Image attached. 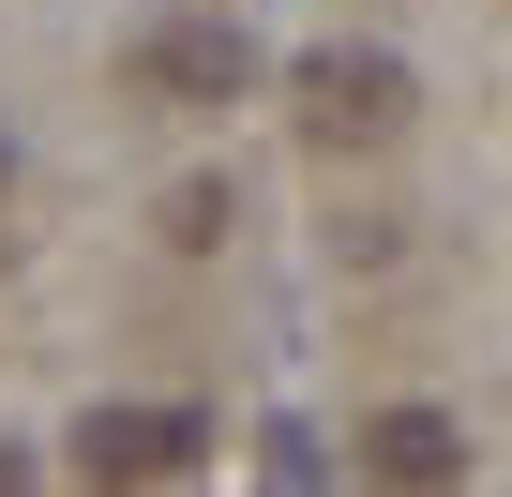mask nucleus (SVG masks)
<instances>
[{"label": "nucleus", "instance_id": "39448f33", "mask_svg": "<svg viewBox=\"0 0 512 497\" xmlns=\"http://www.w3.org/2000/svg\"><path fill=\"white\" fill-rule=\"evenodd\" d=\"M0 497H31V452H0Z\"/></svg>", "mask_w": 512, "mask_h": 497}, {"label": "nucleus", "instance_id": "f03ea898", "mask_svg": "<svg viewBox=\"0 0 512 497\" xmlns=\"http://www.w3.org/2000/svg\"><path fill=\"white\" fill-rule=\"evenodd\" d=\"M241 76H256V46H241L226 16H181V31L136 46V91H151V106H241Z\"/></svg>", "mask_w": 512, "mask_h": 497}, {"label": "nucleus", "instance_id": "7ed1b4c3", "mask_svg": "<svg viewBox=\"0 0 512 497\" xmlns=\"http://www.w3.org/2000/svg\"><path fill=\"white\" fill-rule=\"evenodd\" d=\"M302 106H317V136H392V121H407V61L317 46V61H302Z\"/></svg>", "mask_w": 512, "mask_h": 497}, {"label": "nucleus", "instance_id": "20e7f679", "mask_svg": "<svg viewBox=\"0 0 512 497\" xmlns=\"http://www.w3.org/2000/svg\"><path fill=\"white\" fill-rule=\"evenodd\" d=\"M362 467H377L392 497H437V482L467 467V422H452V407H377V422H362Z\"/></svg>", "mask_w": 512, "mask_h": 497}, {"label": "nucleus", "instance_id": "f257e3e1", "mask_svg": "<svg viewBox=\"0 0 512 497\" xmlns=\"http://www.w3.org/2000/svg\"><path fill=\"white\" fill-rule=\"evenodd\" d=\"M196 452H211L196 407H91V422H76V482H91V497H136V482H166V467H196Z\"/></svg>", "mask_w": 512, "mask_h": 497}]
</instances>
